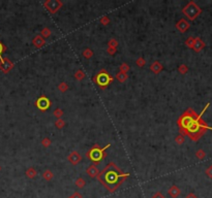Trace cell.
Wrapping results in <instances>:
<instances>
[{"mask_svg":"<svg viewBox=\"0 0 212 198\" xmlns=\"http://www.w3.org/2000/svg\"><path fill=\"white\" fill-rule=\"evenodd\" d=\"M2 51H3V46H2V44H0V54H1Z\"/></svg>","mask_w":212,"mask_h":198,"instance_id":"38","label":"cell"},{"mask_svg":"<svg viewBox=\"0 0 212 198\" xmlns=\"http://www.w3.org/2000/svg\"><path fill=\"white\" fill-rule=\"evenodd\" d=\"M111 145H107L105 148H100L98 145H95L94 147H92L89 151L87 152L86 156L88 159H91L94 162H100L103 160V158L105 157V151Z\"/></svg>","mask_w":212,"mask_h":198,"instance_id":"2","label":"cell"},{"mask_svg":"<svg viewBox=\"0 0 212 198\" xmlns=\"http://www.w3.org/2000/svg\"><path fill=\"white\" fill-rule=\"evenodd\" d=\"M58 90H59L60 92H65L68 90V85L66 84V83H60L59 85H58Z\"/></svg>","mask_w":212,"mask_h":198,"instance_id":"21","label":"cell"},{"mask_svg":"<svg viewBox=\"0 0 212 198\" xmlns=\"http://www.w3.org/2000/svg\"><path fill=\"white\" fill-rule=\"evenodd\" d=\"M127 177L128 173H123L115 163H109L98 173L97 179L110 192H114Z\"/></svg>","mask_w":212,"mask_h":198,"instance_id":"1","label":"cell"},{"mask_svg":"<svg viewBox=\"0 0 212 198\" xmlns=\"http://www.w3.org/2000/svg\"><path fill=\"white\" fill-rule=\"evenodd\" d=\"M50 105H51L50 100H49V99L47 98V97H45V96L38 98L37 101H36V106L39 109H42V111H46L47 109H49V106H50Z\"/></svg>","mask_w":212,"mask_h":198,"instance_id":"6","label":"cell"},{"mask_svg":"<svg viewBox=\"0 0 212 198\" xmlns=\"http://www.w3.org/2000/svg\"><path fill=\"white\" fill-rule=\"evenodd\" d=\"M64 125H65V122L62 120V119H58V120L55 122V126H56V128H58V129H61V128L64 127Z\"/></svg>","mask_w":212,"mask_h":198,"instance_id":"23","label":"cell"},{"mask_svg":"<svg viewBox=\"0 0 212 198\" xmlns=\"http://www.w3.org/2000/svg\"><path fill=\"white\" fill-rule=\"evenodd\" d=\"M112 81H113V78L106 70H100V72L97 73V75L95 76L96 84H97L101 89H105Z\"/></svg>","mask_w":212,"mask_h":198,"instance_id":"4","label":"cell"},{"mask_svg":"<svg viewBox=\"0 0 212 198\" xmlns=\"http://www.w3.org/2000/svg\"><path fill=\"white\" fill-rule=\"evenodd\" d=\"M168 194H169V196H171L172 198H177L180 194H181V190H180L177 186L174 185L168 190Z\"/></svg>","mask_w":212,"mask_h":198,"instance_id":"11","label":"cell"},{"mask_svg":"<svg viewBox=\"0 0 212 198\" xmlns=\"http://www.w3.org/2000/svg\"><path fill=\"white\" fill-rule=\"evenodd\" d=\"M44 5L52 13H55L62 6V2L59 0H48L44 2Z\"/></svg>","mask_w":212,"mask_h":198,"instance_id":"5","label":"cell"},{"mask_svg":"<svg viewBox=\"0 0 212 198\" xmlns=\"http://www.w3.org/2000/svg\"><path fill=\"white\" fill-rule=\"evenodd\" d=\"M100 22L103 25H108V24H109V22H110V20H109V18H108V17H103V18H101V20H100Z\"/></svg>","mask_w":212,"mask_h":198,"instance_id":"34","label":"cell"},{"mask_svg":"<svg viewBox=\"0 0 212 198\" xmlns=\"http://www.w3.org/2000/svg\"><path fill=\"white\" fill-rule=\"evenodd\" d=\"M119 69H120V72L127 73V71L129 70V66H128L126 63H122V64L119 66Z\"/></svg>","mask_w":212,"mask_h":198,"instance_id":"22","label":"cell"},{"mask_svg":"<svg viewBox=\"0 0 212 198\" xmlns=\"http://www.w3.org/2000/svg\"><path fill=\"white\" fill-rule=\"evenodd\" d=\"M205 47V44L201 38L197 37L195 38V42H193V50H195L196 52H200L204 49Z\"/></svg>","mask_w":212,"mask_h":198,"instance_id":"10","label":"cell"},{"mask_svg":"<svg viewBox=\"0 0 212 198\" xmlns=\"http://www.w3.org/2000/svg\"><path fill=\"white\" fill-rule=\"evenodd\" d=\"M82 55L84 56L86 59H90V58L93 56V52L91 51L90 49H85L84 51H83V53H82Z\"/></svg>","mask_w":212,"mask_h":198,"instance_id":"18","label":"cell"},{"mask_svg":"<svg viewBox=\"0 0 212 198\" xmlns=\"http://www.w3.org/2000/svg\"><path fill=\"white\" fill-rule=\"evenodd\" d=\"M26 175L29 177V179H34V177L37 175V171L35 170V168L30 167L26 170Z\"/></svg>","mask_w":212,"mask_h":198,"instance_id":"14","label":"cell"},{"mask_svg":"<svg viewBox=\"0 0 212 198\" xmlns=\"http://www.w3.org/2000/svg\"><path fill=\"white\" fill-rule=\"evenodd\" d=\"M118 46V41L116 39H111L109 41V48H114L116 49V47Z\"/></svg>","mask_w":212,"mask_h":198,"instance_id":"29","label":"cell"},{"mask_svg":"<svg viewBox=\"0 0 212 198\" xmlns=\"http://www.w3.org/2000/svg\"><path fill=\"white\" fill-rule=\"evenodd\" d=\"M81 160H82V157H81V155L79 154L78 152H76V151L71 152V154L68 155V161L71 162L73 165L79 164V162H80Z\"/></svg>","mask_w":212,"mask_h":198,"instance_id":"7","label":"cell"},{"mask_svg":"<svg viewBox=\"0 0 212 198\" xmlns=\"http://www.w3.org/2000/svg\"><path fill=\"white\" fill-rule=\"evenodd\" d=\"M53 114L57 119H61V117L63 116V111L61 109H56L55 111L53 112Z\"/></svg>","mask_w":212,"mask_h":198,"instance_id":"24","label":"cell"},{"mask_svg":"<svg viewBox=\"0 0 212 198\" xmlns=\"http://www.w3.org/2000/svg\"><path fill=\"white\" fill-rule=\"evenodd\" d=\"M42 145L44 146L45 148H48L49 146L51 145V140H50L49 138H44V139L42 140Z\"/></svg>","mask_w":212,"mask_h":198,"instance_id":"31","label":"cell"},{"mask_svg":"<svg viewBox=\"0 0 212 198\" xmlns=\"http://www.w3.org/2000/svg\"><path fill=\"white\" fill-rule=\"evenodd\" d=\"M75 78L79 81L83 80V78H85V72L83 70H81V69H79V70L75 73Z\"/></svg>","mask_w":212,"mask_h":198,"instance_id":"20","label":"cell"},{"mask_svg":"<svg viewBox=\"0 0 212 198\" xmlns=\"http://www.w3.org/2000/svg\"><path fill=\"white\" fill-rule=\"evenodd\" d=\"M108 53L111 54V55H113V54L116 53V49H114V48H109V50H108Z\"/></svg>","mask_w":212,"mask_h":198,"instance_id":"36","label":"cell"},{"mask_svg":"<svg viewBox=\"0 0 212 198\" xmlns=\"http://www.w3.org/2000/svg\"><path fill=\"white\" fill-rule=\"evenodd\" d=\"M196 157H197L199 160H203V159L206 157V153H205L204 151L202 150V148H200L199 151H197V152H196Z\"/></svg>","mask_w":212,"mask_h":198,"instance_id":"19","label":"cell"},{"mask_svg":"<svg viewBox=\"0 0 212 198\" xmlns=\"http://www.w3.org/2000/svg\"><path fill=\"white\" fill-rule=\"evenodd\" d=\"M42 177L46 180L47 182H50L53 180L54 177V173L51 171V170H45L44 173H42Z\"/></svg>","mask_w":212,"mask_h":198,"instance_id":"15","label":"cell"},{"mask_svg":"<svg viewBox=\"0 0 212 198\" xmlns=\"http://www.w3.org/2000/svg\"><path fill=\"white\" fill-rule=\"evenodd\" d=\"M136 64L138 65V66H140V67H143L144 65H145V59L144 58H139V59L136 61Z\"/></svg>","mask_w":212,"mask_h":198,"instance_id":"30","label":"cell"},{"mask_svg":"<svg viewBox=\"0 0 212 198\" xmlns=\"http://www.w3.org/2000/svg\"><path fill=\"white\" fill-rule=\"evenodd\" d=\"M86 173L89 175L90 177H97L100 171H98V169H97V167L95 166V164H92V165H90L89 167L86 169Z\"/></svg>","mask_w":212,"mask_h":198,"instance_id":"9","label":"cell"},{"mask_svg":"<svg viewBox=\"0 0 212 198\" xmlns=\"http://www.w3.org/2000/svg\"><path fill=\"white\" fill-rule=\"evenodd\" d=\"M193 42H195V38H193V37H189V38H187V39H186L185 44H186L187 47H188V48L193 49Z\"/></svg>","mask_w":212,"mask_h":198,"instance_id":"27","label":"cell"},{"mask_svg":"<svg viewBox=\"0 0 212 198\" xmlns=\"http://www.w3.org/2000/svg\"><path fill=\"white\" fill-rule=\"evenodd\" d=\"M178 70H179V72L181 74H185L187 71H188V68H187L186 65L182 64V65H180V66L178 67Z\"/></svg>","mask_w":212,"mask_h":198,"instance_id":"26","label":"cell"},{"mask_svg":"<svg viewBox=\"0 0 212 198\" xmlns=\"http://www.w3.org/2000/svg\"><path fill=\"white\" fill-rule=\"evenodd\" d=\"M206 174H207V177H208L212 179V165L209 166V167L206 169Z\"/></svg>","mask_w":212,"mask_h":198,"instance_id":"32","label":"cell"},{"mask_svg":"<svg viewBox=\"0 0 212 198\" xmlns=\"http://www.w3.org/2000/svg\"><path fill=\"white\" fill-rule=\"evenodd\" d=\"M40 33H42V36L47 38V37H49L51 35V30H50V29H48V28H44Z\"/></svg>","mask_w":212,"mask_h":198,"instance_id":"28","label":"cell"},{"mask_svg":"<svg viewBox=\"0 0 212 198\" xmlns=\"http://www.w3.org/2000/svg\"><path fill=\"white\" fill-rule=\"evenodd\" d=\"M86 185V182H85V180L83 179V177H78L76 181V186L78 187L79 189H82L84 188V186Z\"/></svg>","mask_w":212,"mask_h":198,"instance_id":"17","label":"cell"},{"mask_svg":"<svg viewBox=\"0 0 212 198\" xmlns=\"http://www.w3.org/2000/svg\"><path fill=\"white\" fill-rule=\"evenodd\" d=\"M185 198H198V196L196 194H193V193H189L188 195H186Z\"/></svg>","mask_w":212,"mask_h":198,"instance_id":"37","label":"cell"},{"mask_svg":"<svg viewBox=\"0 0 212 198\" xmlns=\"http://www.w3.org/2000/svg\"><path fill=\"white\" fill-rule=\"evenodd\" d=\"M69 198H83V196H82V195H81L79 192H75Z\"/></svg>","mask_w":212,"mask_h":198,"instance_id":"35","label":"cell"},{"mask_svg":"<svg viewBox=\"0 0 212 198\" xmlns=\"http://www.w3.org/2000/svg\"><path fill=\"white\" fill-rule=\"evenodd\" d=\"M152 198H166V197H164V195L161 194V192H156L155 194L152 195Z\"/></svg>","mask_w":212,"mask_h":198,"instance_id":"33","label":"cell"},{"mask_svg":"<svg viewBox=\"0 0 212 198\" xmlns=\"http://www.w3.org/2000/svg\"><path fill=\"white\" fill-rule=\"evenodd\" d=\"M175 140H176V143H178V145H182V143H184V141H185V138H184V135L179 134V135L175 138Z\"/></svg>","mask_w":212,"mask_h":198,"instance_id":"25","label":"cell"},{"mask_svg":"<svg viewBox=\"0 0 212 198\" xmlns=\"http://www.w3.org/2000/svg\"><path fill=\"white\" fill-rule=\"evenodd\" d=\"M183 13L189 20H195L201 13V8L193 1H190L183 8Z\"/></svg>","mask_w":212,"mask_h":198,"instance_id":"3","label":"cell"},{"mask_svg":"<svg viewBox=\"0 0 212 198\" xmlns=\"http://www.w3.org/2000/svg\"><path fill=\"white\" fill-rule=\"evenodd\" d=\"M176 27H177V29L180 31V32H185L187 29L189 28V24L186 20L181 19L177 24H176Z\"/></svg>","mask_w":212,"mask_h":198,"instance_id":"8","label":"cell"},{"mask_svg":"<svg viewBox=\"0 0 212 198\" xmlns=\"http://www.w3.org/2000/svg\"><path fill=\"white\" fill-rule=\"evenodd\" d=\"M162 68H164V66H162V65L158 61L153 62L152 64H151V66H150L151 71H152V72H154V73H156V74L161 72V71L162 70Z\"/></svg>","mask_w":212,"mask_h":198,"instance_id":"12","label":"cell"},{"mask_svg":"<svg viewBox=\"0 0 212 198\" xmlns=\"http://www.w3.org/2000/svg\"><path fill=\"white\" fill-rule=\"evenodd\" d=\"M116 78L119 81L120 83H124L126 80H127V74L123 73V72H118L116 74Z\"/></svg>","mask_w":212,"mask_h":198,"instance_id":"16","label":"cell"},{"mask_svg":"<svg viewBox=\"0 0 212 198\" xmlns=\"http://www.w3.org/2000/svg\"><path fill=\"white\" fill-rule=\"evenodd\" d=\"M32 44H34V46L36 47L37 49H39V48H42V47L44 46L45 44H46V41H45V39H44V38H42V36L37 35V36H35L34 38H33Z\"/></svg>","mask_w":212,"mask_h":198,"instance_id":"13","label":"cell"}]
</instances>
